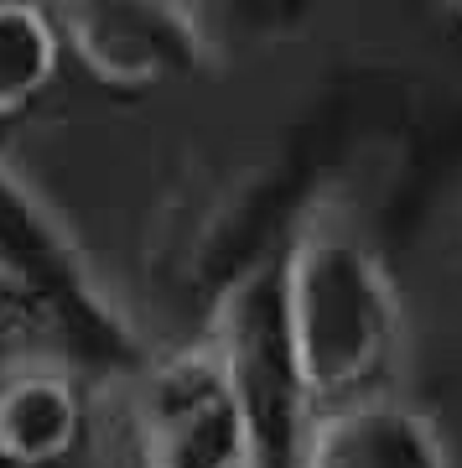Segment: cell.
Segmentation results:
<instances>
[{
	"instance_id": "1",
	"label": "cell",
	"mask_w": 462,
	"mask_h": 468,
	"mask_svg": "<svg viewBox=\"0 0 462 468\" xmlns=\"http://www.w3.org/2000/svg\"><path fill=\"white\" fill-rule=\"evenodd\" d=\"M276 313L307 417L369 396L405 338V307L390 271L343 218H317L291 239L276 271Z\"/></svg>"
},
{
	"instance_id": "2",
	"label": "cell",
	"mask_w": 462,
	"mask_h": 468,
	"mask_svg": "<svg viewBox=\"0 0 462 468\" xmlns=\"http://www.w3.org/2000/svg\"><path fill=\"white\" fill-rule=\"evenodd\" d=\"M260 417L218 338L156 354L131 385V448L141 468H255Z\"/></svg>"
},
{
	"instance_id": "3",
	"label": "cell",
	"mask_w": 462,
	"mask_h": 468,
	"mask_svg": "<svg viewBox=\"0 0 462 468\" xmlns=\"http://www.w3.org/2000/svg\"><path fill=\"white\" fill-rule=\"evenodd\" d=\"M297 468H452V448L426 406L369 390L301 421Z\"/></svg>"
},
{
	"instance_id": "4",
	"label": "cell",
	"mask_w": 462,
	"mask_h": 468,
	"mask_svg": "<svg viewBox=\"0 0 462 468\" xmlns=\"http://www.w3.org/2000/svg\"><path fill=\"white\" fill-rule=\"evenodd\" d=\"M83 437L79 385L63 369L26 365L0 380V463L58 468Z\"/></svg>"
},
{
	"instance_id": "5",
	"label": "cell",
	"mask_w": 462,
	"mask_h": 468,
	"mask_svg": "<svg viewBox=\"0 0 462 468\" xmlns=\"http://www.w3.org/2000/svg\"><path fill=\"white\" fill-rule=\"evenodd\" d=\"M63 48L83 58V68L110 89H151L172 68L166 16L141 5H79L58 16Z\"/></svg>"
},
{
	"instance_id": "6",
	"label": "cell",
	"mask_w": 462,
	"mask_h": 468,
	"mask_svg": "<svg viewBox=\"0 0 462 468\" xmlns=\"http://www.w3.org/2000/svg\"><path fill=\"white\" fill-rule=\"evenodd\" d=\"M63 63L58 16L42 5H0V120L21 115L47 94Z\"/></svg>"
},
{
	"instance_id": "7",
	"label": "cell",
	"mask_w": 462,
	"mask_h": 468,
	"mask_svg": "<svg viewBox=\"0 0 462 468\" xmlns=\"http://www.w3.org/2000/svg\"><path fill=\"white\" fill-rule=\"evenodd\" d=\"M457 21H462V5H457Z\"/></svg>"
}]
</instances>
